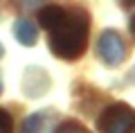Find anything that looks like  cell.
I'll return each mask as SVG.
<instances>
[{
  "label": "cell",
  "instance_id": "cell-5",
  "mask_svg": "<svg viewBox=\"0 0 135 133\" xmlns=\"http://www.w3.org/2000/svg\"><path fill=\"white\" fill-rule=\"evenodd\" d=\"M14 38L18 43H23L25 48H29V45H34V43L38 41V29H36V25L32 20L18 18L14 23Z\"/></svg>",
  "mask_w": 135,
  "mask_h": 133
},
{
  "label": "cell",
  "instance_id": "cell-7",
  "mask_svg": "<svg viewBox=\"0 0 135 133\" xmlns=\"http://www.w3.org/2000/svg\"><path fill=\"white\" fill-rule=\"evenodd\" d=\"M54 133H90V129L83 126V124L77 122V120H65V122H61L56 126Z\"/></svg>",
  "mask_w": 135,
  "mask_h": 133
},
{
  "label": "cell",
  "instance_id": "cell-1",
  "mask_svg": "<svg viewBox=\"0 0 135 133\" xmlns=\"http://www.w3.org/2000/svg\"><path fill=\"white\" fill-rule=\"evenodd\" d=\"M90 16L83 7L65 9L63 18L50 29V52L63 61H77L88 48Z\"/></svg>",
  "mask_w": 135,
  "mask_h": 133
},
{
  "label": "cell",
  "instance_id": "cell-10",
  "mask_svg": "<svg viewBox=\"0 0 135 133\" xmlns=\"http://www.w3.org/2000/svg\"><path fill=\"white\" fill-rule=\"evenodd\" d=\"M128 27H131V34H133V38H135V16H133V18H131Z\"/></svg>",
  "mask_w": 135,
  "mask_h": 133
},
{
  "label": "cell",
  "instance_id": "cell-4",
  "mask_svg": "<svg viewBox=\"0 0 135 133\" xmlns=\"http://www.w3.org/2000/svg\"><path fill=\"white\" fill-rule=\"evenodd\" d=\"M52 86V79L50 75L38 66H29L23 75V93L27 97H41L50 90Z\"/></svg>",
  "mask_w": 135,
  "mask_h": 133
},
{
  "label": "cell",
  "instance_id": "cell-2",
  "mask_svg": "<svg viewBox=\"0 0 135 133\" xmlns=\"http://www.w3.org/2000/svg\"><path fill=\"white\" fill-rule=\"evenodd\" d=\"M99 133H135V108L126 102H113L97 117Z\"/></svg>",
  "mask_w": 135,
  "mask_h": 133
},
{
  "label": "cell",
  "instance_id": "cell-9",
  "mask_svg": "<svg viewBox=\"0 0 135 133\" xmlns=\"http://www.w3.org/2000/svg\"><path fill=\"white\" fill-rule=\"evenodd\" d=\"M122 9H135V0H117Z\"/></svg>",
  "mask_w": 135,
  "mask_h": 133
},
{
  "label": "cell",
  "instance_id": "cell-11",
  "mask_svg": "<svg viewBox=\"0 0 135 133\" xmlns=\"http://www.w3.org/2000/svg\"><path fill=\"white\" fill-rule=\"evenodd\" d=\"M131 81H135V68L131 70Z\"/></svg>",
  "mask_w": 135,
  "mask_h": 133
},
{
  "label": "cell",
  "instance_id": "cell-6",
  "mask_svg": "<svg viewBox=\"0 0 135 133\" xmlns=\"http://www.w3.org/2000/svg\"><path fill=\"white\" fill-rule=\"evenodd\" d=\"M43 124H45V113H32L23 122L20 133H41L43 131Z\"/></svg>",
  "mask_w": 135,
  "mask_h": 133
},
{
  "label": "cell",
  "instance_id": "cell-3",
  "mask_svg": "<svg viewBox=\"0 0 135 133\" xmlns=\"http://www.w3.org/2000/svg\"><path fill=\"white\" fill-rule=\"evenodd\" d=\"M97 54L108 68H117L124 63V59L128 57V50H126V43L122 38L119 32L115 29H104L97 41Z\"/></svg>",
  "mask_w": 135,
  "mask_h": 133
},
{
  "label": "cell",
  "instance_id": "cell-8",
  "mask_svg": "<svg viewBox=\"0 0 135 133\" xmlns=\"http://www.w3.org/2000/svg\"><path fill=\"white\" fill-rule=\"evenodd\" d=\"M45 2H47V0H11V5H14L16 9H20V11L41 9V7H45Z\"/></svg>",
  "mask_w": 135,
  "mask_h": 133
}]
</instances>
